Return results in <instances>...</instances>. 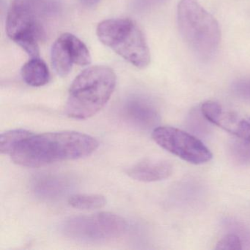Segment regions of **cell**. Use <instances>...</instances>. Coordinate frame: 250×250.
Listing matches in <instances>:
<instances>
[{"instance_id":"cell-1","label":"cell","mask_w":250,"mask_h":250,"mask_svg":"<svg viewBox=\"0 0 250 250\" xmlns=\"http://www.w3.org/2000/svg\"><path fill=\"white\" fill-rule=\"evenodd\" d=\"M99 147L91 136L73 131L34 134L23 140L10 156L14 163L39 167L90 156Z\"/></svg>"},{"instance_id":"cell-2","label":"cell","mask_w":250,"mask_h":250,"mask_svg":"<svg viewBox=\"0 0 250 250\" xmlns=\"http://www.w3.org/2000/svg\"><path fill=\"white\" fill-rule=\"evenodd\" d=\"M59 13L56 0H13L6 19L8 37L30 58L40 57L39 42Z\"/></svg>"},{"instance_id":"cell-3","label":"cell","mask_w":250,"mask_h":250,"mask_svg":"<svg viewBox=\"0 0 250 250\" xmlns=\"http://www.w3.org/2000/svg\"><path fill=\"white\" fill-rule=\"evenodd\" d=\"M116 86V75L105 65L89 67L71 84L67 101L70 118L85 120L97 114L109 102Z\"/></svg>"},{"instance_id":"cell-4","label":"cell","mask_w":250,"mask_h":250,"mask_svg":"<svg viewBox=\"0 0 250 250\" xmlns=\"http://www.w3.org/2000/svg\"><path fill=\"white\" fill-rule=\"evenodd\" d=\"M178 29L187 46L203 61L213 58L221 40L216 20L195 0H181L177 11Z\"/></svg>"},{"instance_id":"cell-5","label":"cell","mask_w":250,"mask_h":250,"mask_svg":"<svg viewBox=\"0 0 250 250\" xmlns=\"http://www.w3.org/2000/svg\"><path fill=\"white\" fill-rule=\"evenodd\" d=\"M96 33L103 44L134 66L143 69L150 64L147 41L135 21L128 19L104 20L99 23Z\"/></svg>"},{"instance_id":"cell-6","label":"cell","mask_w":250,"mask_h":250,"mask_svg":"<svg viewBox=\"0 0 250 250\" xmlns=\"http://www.w3.org/2000/svg\"><path fill=\"white\" fill-rule=\"evenodd\" d=\"M128 229L126 221L115 213L101 212L65 220L61 232L67 238L83 242H102L119 238Z\"/></svg>"},{"instance_id":"cell-7","label":"cell","mask_w":250,"mask_h":250,"mask_svg":"<svg viewBox=\"0 0 250 250\" xmlns=\"http://www.w3.org/2000/svg\"><path fill=\"white\" fill-rule=\"evenodd\" d=\"M152 137L162 148L188 163L202 165L212 159V153L200 140L178 128L157 127Z\"/></svg>"},{"instance_id":"cell-8","label":"cell","mask_w":250,"mask_h":250,"mask_svg":"<svg viewBox=\"0 0 250 250\" xmlns=\"http://www.w3.org/2000/svg\"><path fill=\"white\" fill-rule=\"evenodd\" d=\"M51 59L58 75L65 77L72 70L73 65L85 66L91 63V56L86 45L71 33L61 35L52 45Z\"/></svg>"},{"instance_id":"cell-9","label":"cell","mask_w":250,"mask_h":250,"mask_svg":"<svg viewBox=\"0 0 250 250\" xmlns=\"http://www.w3.org/2000/svg\"><path fill=\"white\" fill-rule=\"evenodd\" d=\"M121 115L131 125L148 129L159 123V111L148 99L134 96L125 101L121 109Z\"/></svg>"},{"instance_id":"cell-10","label":"cell","mask_w":250,"mask_h":250,"mask_svg":"<svg viewBox=\"0 0 250 250\" xmlns=\"http://www.w3.org/2000/svg\"><path fill=\"white\" fill-rule=\"evenodd\" d=\"M173 166L164 159H145L127 169L126 173L136 181L150 183L163 181L171 176Z\"/></svg>"},{"instance_id":"cell-11","label":"cell","mask_w":250,"mask_h":250,"mask_svg":"<svg viewBox=\"0 0 250 250\" xmlns=\"http://www.w3.org/2000/svg\"><path fill=\"white\" fill-rule=\"evenodd\" d=\"M201 111L209 122L223 128L231 134H233L238 126L240 120L231 112H224L220 105L216 102L211 101L205 102L202 104Z\"/></svg>"},{"instance_id":"cell-12","label":"cell","mask_w":250,"mask_h":250,"mask_svg":"<svg viewBox=\"0 0 250 250\" xmlns=\"http://www.w3.org/2000/svg\"><path fill=\"white\" fill-rule=\"evenodd\" d=\"M231 150L234 157L242 163L250 162V118L240 120L234 131Z\"/></svg>"},{"instance_id":"cell-13","label":"cell","mask_w":250,"mask_h":250,"mask_svg":"<svg viewBox=\"0 0 250 250\" xmlns=\"http://www.w3.org/2000/svg\"><path fill=\"white\" fill-rule=\"evenodd\" d=\"M23 80L32 87H42L49 83L50 79L49 68L40 58H31L21 68Z\"/></svg>"},{"instance_id":"cell-14","label":"cell","mask_w":250,"mask_h":250,"mask_svg":"<svg viewBox=\"0 0 250 250\" xmlns=\"http://www.w3.org/2000/svg\"><path fill=\"white\" fill-rule=\"evenodd\" d=\"M36 194L43 198H55L62 195L68 187L66 180L55 175L43 176L36 180L34 185Z\"/></svg>"},{"instance_id":"cell-15","label":"cell","mask_w":250,"mask_h":250,"mask_svg":"<svg viewBox=\"0 0 250 250\" xmlns=\"http://www.w3.org/2000/svg\"><path fill=\"white\" fill-rule=\"evenodd\" d=\"M31 131L24 129L7 131L0 135V152L2 154L11 155L23 140L33 135Z\"/></svg>"},{"instance_id":"cell-16","label":"cell","mask_w":250,"mask_h":250,"mask_svg":"<svg viewBox=\"0 0 250 250\" xmlns=\"http://www.w3.org/2000/svg\"><path fill=\"white\" fill-rule=\"evenodd\" d=\"M68 203L79 210H96L104 207L106 200L100 194H75L69 197Z\"/></svg>"},{"instance_id":"cell-17","label":"cell","mask_w":250,"mask_h":250,"mask_svg":"<svg viewBox=\"0 0 250 250\" xmlns=\"http://www.w3.org/2000/svg\"><path fill=\"white\" fill-rule=\"evenodd\" d=\"M241 240L237 235L229 234L219 240L216 244V250H240L242 249Z\"/></svg>"},{"instance_id":"cell-18","label":"cell","mask_w":250,"mask_h":250,"mask_svg":"<svg viewBox=\"0 0 250 250\" xmlns=\"http://www.w3.org/2000/svg\"><path fill=\"white\" fill-rule=\"evenodd\" d=\"M232 90L240 99L250 102V77L237 80L232 85Z\"/></svg>"},{"instance_id":"cell-19","label":"cell","mask_w":250,"mask_h":250,"mask_svg":"<svg viewBox=\"0 0 250 250\" xmlns=\"http://www.w3.org/2000/svg\"><path fill=\"white\" fill-rule=\"evenodd\" d=\"M80 1L84 6L92 8V7L96 6L101 0H80Z\"/></svg>"}]
</instances>
